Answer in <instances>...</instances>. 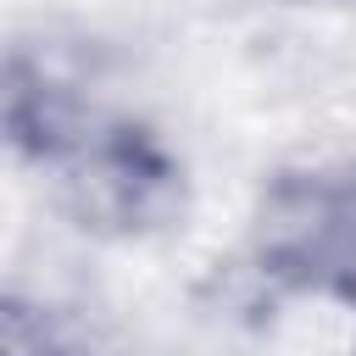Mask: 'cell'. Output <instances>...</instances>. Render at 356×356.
Wrapping results in <instances>:
<instances>
[{
	"label": "cell",
	"mask_w": 356,
	"mask_h": 356,
	"mask_svg": "<svg viewBox=\"0 0 356 356\" xmlns=\"http://www.w3.org/2000/svg\"><path fill=\"white\" fill-rule=\"evenodd\" d=\"M39 167L56 178V195L72 211V222L106 239L161 234L189 206L184 161L145 122L106 106H95Z\"/></svg>",
	"instance_id": "6da1fadb"
},
{
	"label": "cell",
	"mask_w": 356,
	"mask_h": 356,
	"mask_svg": "<svg viewBox=\"0 0 356 356\" xmlns=\"http://www.w3.org/2000/svg\"><path fill=\"white\" fill-rule=\"evenodd\" d=\"M250 250L273 284L356 312V156L273 172L250 217Z\"/></svg>",
	"instance_id": "7a4b0ae2"
},
{
	"label": "cell",
	"mask_w": 356,
	"mask_h": 356,
	"mask_svg": "<svg viewBox=\"0 0 356 356\" xmlns=\"http://www.w3.org/2000/svg\"><path fill=\"white\" fill-rule=\"evenodd\" d=\"M289 6H306V0H289Z\"/></svg>",
	"instance_id": "3957f363"
}]
</instances>
